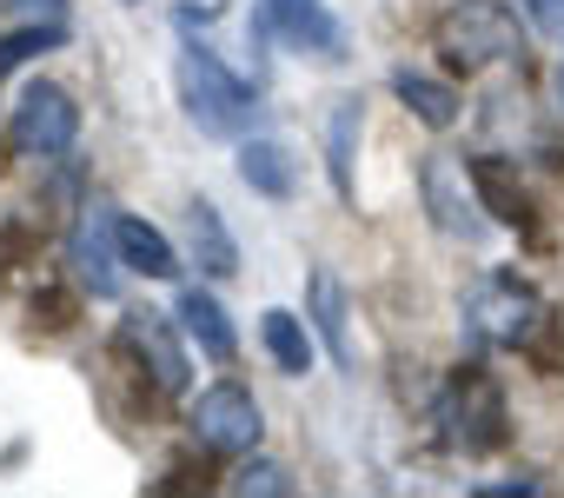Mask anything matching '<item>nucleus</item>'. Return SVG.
Returning <instances> with one entry per match:
<instances>
[{"label":"nucleus","instance_id":"1","mask_svg":"<svg viewBox=\"0 0 564 498\" xmlns=\"http://www.w3.org/2000/svg\"><path fill=\"white\" fill-rule=\"evenodd\" d=\"M173 87H180V107H186V120L199 127V133H213V140H246V133H259V120H265V107H259V94L219 61V54H206V47H180V61H173Z\"/></svg>","mask_w":564,"mask_h":498},{"label":"nucleus","instance_id":"2","mask_svg":"<svg viewBox=\"0 0 564 498\" xmlns=\"http://www.w3.org/2000/svg\"><path fill=\"white\" fill-rule=\"evenodd\" d=\"M432 47L465 67V74H485V67H505L524 54V28L511 14V0H452L432 28Z\"/></svg>","mask_w":564,"mask_h":498},{"label":"nucleus","instance_id":"3","mask_svg":"<svg viewBox=\"0 0 564 498\" xmlns=\"http://www.w3.org/2000/svg\"><path fill=\"white\" fill-rule=\"evenodd\" d=\"M465 339L471 346H511V353H531L538 346V333L551 326V306L518 280V273H485V280H471V293H465Z\"/></svg>","mask_w":564,"mask_h":498},{"label":"nucleus","instance_id":"4","mask_svg":"<svg viewBox=\"0 0 564 498\" xmlns=\"http://www.w3.org/2000/svg\"><path fill=\"white\" fill-rule=\"evenodd\" d=\"M432 419H438V432H445L452 452H471V458H478V452H498V445H505V392H498V379H491L478 359L445 379Z\"/></svg>","mask_w":564,"mask_h":498},{"label":"nucleus","instance_id":"5","mask_svg":"<svg viewBox=\"0 0 564 498\" xmlns=\"http://www.w3.org/2000/svg\"><path fill=\"white\" fill-rule=\"evenodd\" d=\"M419 199H425V213H432V226H438L445 239L478 246V239L491 232V213H485V199H478V186H471V166H465L458 153H425V160H419Z\"/></svg>","mask_w":564,"mask_h":498},{"label":"nucleus","instance_id":"6","mask_svg":"<svg viewBox=\"0 0 564 498\" xmlns=\"http://www.w3.org/2000/svg\"><path fill=\"white\" fill-rule=\"evenodd\" d=\"M8 140L21 153H34V160L74 153V140H80V100L61 80H28L21 100H14V113H8Z\"/></svg>","mask_w":564,"mask_h":498},{"label":"nucleus","instance_id":"7","mask_svg":"<svg viewBox=\"0 0 564 498\" xmlns=\"http://www.w3.org/2000/svg\"><path fill=\"white\" fill-rule=\"evenodd\" d=\"M186 419H193V439H199L206 452H219V458H246V452L265 439V412H259L252 386H239V379L206 386Z\"/></svg>","mask_w":564,"mask_h":498},{"label":"nucleus","instance_id":"8","mask_svg":"<svg viewBox=\"0 0 564 498\" xmlns=\"http://www.w3.org/2000/svg\"><path fill=\"white\" fill-rule=\"evenodd\" d=\"M113 346H120V359H127L140 379H153L160 392H186V386H193V359H186V346H180V333H173L166 313L133 306V313L120 320Z\"/></svg>","mask_w":564,"mask_h":498},{"label":"nucleus","instance_id":"9","mask_svg":"<svg viewBox=\"0 0 564 498\" xmlns=\"http://www.w3.org/2000/svg\"><path fill=\"white\" fill-rule=\"evenodd\" d=\"M67 267L74 280L94 293V300H113L120 293V232H113V206H80L74 232H67Z\"/></svg>","mask_w":564,"mask_h":498},{"label":"nucleus","instance_id":"10","mask_svg":"<svg viewBox=\"0 0 564 498\" xmlns=\"http://www.w3.org/2000/svg\"><path fill=\"white\" fill-rule=\"evenodd\" d=\"M259 28L279 34L300 54H319V61H346V28L319 8V0H259Z\"/></svg>","mask_w":564,"mask_h":498},{"label":"nucleus","instance_id":"11","mask_svg":"<svg viewBox=\"0 0 564 498\" xmlns=\"http://www.w3.org/2000/svg\"><path fill=\"white\" fill-rule=\"evenodd\" d=\"M239 180L259 193V199H293L300 193V153L272 133H246L239 140Z\"/></svg>","mask_w":564,"mask_h":498},{"label":"nucleus","instance_id":"12","mask_svg":"<svg viewBox=\"0 0 564 498\" xmlns=\"http://www.w3.org/2000/svg\"><path fill=\"white\" fill-rule=\"evenodd\" d=\"M186 246H193V267L206 280H232L239 273V239H232L226 213L213 199H199V193L186 199Z\"/></svg>","mask_w":564,"mask_h":498},{"label":"nucleus","instance_id":"13","mask_svg":"<svg viewBox=\"0 0 564 498\" xmlns=\"http://www.w3.org/2000/svg\"><path fill=\"white\" fill-rule=\"evenodd\" d=\"M306 320H313L319 346L333 353V366H339V372H352V333H346V286H339V273H333V267H313V280H306Z\"/></svg>","mask_w":564,"mask_h":498},{"label":"nucleus","instance_id":"14","mask_svg":"<svg viewBox=\"0 0 564 498\" xmlns=\"http://www.w3.org/2000/svg\"><path fill=\"white\" fill-rule=\"evenodd\" d=\"M173 320H180V333L206 353V359H232L239 353V333H232V320H226V306L206 293V286H180V300H173Z\"/></svg>","mask_w":564,"mask_h":498},{"label":"nucleus","instance_id":"15","mask_svg":"<svg viewBox=\"0 0 564 498\" xmlns=\"http://www.w3.org/2000/svg\"><path fill=\"white\" fill-rule=\"evenodd\" d=\"M259 346H265V359L286 372V379H306L313 372V353H319V333L300 313H286V306H265L259 313Z\"/></svg>","mask_w":564,"mask_h":498},{"label":"nucleus","instance_id":"16","mask_svg":"<svg viewBox=\"0 0 564 498\" xmlns=\"http://www.w3.org/2000/svg\"><path fill=\"white\" fill-rule=\"evenodd\" d=\"M392 94H399V107H405L419 127H432V133H452L458 113H465L458 87H445V80H432V74H419V67H392Z\"/></svg>","mask_w":564,"mask_h":498},{"label":"nucleus","instance_id":"17","mask_svg":"<svg viewBox=\"0 0 564 498\" xmlns=\"http://www.w3.org/2000/svg\"><path fill=\"white\" fill-rule=\"evenodd\" d=\"M465 166H471V186H478L491 226H531V193H524V180H518L498 153H471Z\"/></svg>","mask_w":564,"mask_h":498},{"label":"nucleus","instance_id":"18","mask_svg":"<svg viewBox=\"0 0 564 498\" xmlns=\"http://www.w3.org/2000/svg\"><path fill=\"white\" fill-rule=\"evenodd\" d=\"M359 133H366V100L359 94H346V100H333V113H326V173H333V193L352 206V160H359Z\"/></svg>","mask_w":564,"mask_h":498},{"label":"nucleus","instance_id":"19","mask_svg":"<svg viewBox=\"0 0 564 498\" xmlns=\"http://www.w3.org/2000/svg\"><path fill=\"white\" fill-rule=\"evenodd\" d=\"M113 232H120V260L147 280H180V253H173V239L160 226H147L140 213H120L113 206Z\"/></svg>","mask_w":564,"mask_h":498},{"label":"nucleus","instance_id":"20","mask_svg":"<svg viewBox=\"0 0 564 498\" xmlns=\"http://www.w3.org/2000/svg\"><path fill=\"white\" fill-rule=\"evenodd\" d=\"M80 280L67 286V280H41L34 286V300H28V333H41V339H67L74 326H80Z\"/></svg>","mask_w":564,"mask_h":498},{"label":"nucleus","instance_id":"21","mask_svg":"<svg viewBox=\"0 0 564 498\" xmlns=\"http://www.w3.org/2000/svg\"><path fill=\"white\" fill-rule=\"evenodd\" d=\"M54 47H67V21H21L14 34H0V80L14 67H28L34 54H54Z\"/></svg>","mask_w":564,"mask_h":498},{"label":"nucleus","instance_id":"22","mask_svg":"<svg viewBox=\"0 0 564 498\" xmlns=\"http://www.w3.org/2000/svg\"><path fill=\"white\" fill-rule=\"evenodd\" d=\"M232 491H265V498H286V491H300V485H293V472H286V465H272V458H246V465L232 472Z\"/></svg>","mask_w":564,"mask_h":498},{"label":"nucleus","instance_id":"23","mask_svg":"<svg viewBox=\"0 0 564 498\" xmlns=\"http://www.w3.org/2000/svg\"><path fill=\"white\" fill-rule=\"evenodd\" d=\"M524 21H531L551 47H564V0H524Z\"/></svg>","mask_w":564,"mask_h":498},{"label":"nucleus","instance_id":"24","mask_svg":"<svg viewBox=\"0 0 564 498\" xmlns=\"http://www.w3.org/2000/svg\"><path fill=\"white\" fill-rule=\"evenodd\" d=\"M8 21H67V0H0Z\"/></svg>","mask_w":564,"mask_h":498},{"label":"nucleus","instance_id":"25","mask_svg":"<svg viewBox=\"0 0 564 498\" xmlns=\"http://www.w3.org/2000/svg\"><path fill=\"white\" fill-rule=\"evenodd\" d=\"M511 491H538V478H498V485H478V498H511Z\"/></svg>","mask_w":564,"mask_h":498},{"label":"nucleus","instance_id":"26","mask_svg":"<svg viewBox=\"0 0 564 498\" xmlns=\"http://www.w3.org/2000/svg\"><path fill=\"white\" fill-rule=\"evenodd\" d=\"M557 94H564V74H557Z\"/></svg>","mask_w":564,"mask_h":498}]
</instances>
